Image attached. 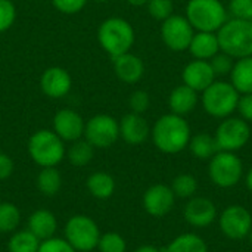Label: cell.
<instances>
[{
    "label": "cell",
    "mask_w": 252,
    "mask_h": 252,
    "mask_svg": "<svg viewBox=\"0 0 252 252\" xmlns=\"http://www.w3.org/2000/svg\"><path fill=\"white\" fill-rule=\"evenodd\" d=\"M151 137L158 151L162 154L176 155L188 148L192 133L185 117L170 112L155 121L151 128Z\"/></svg>",
    "instance_id": "1"
},
{
    "label": "cell",
    "mask_w": 252,
    "mask_h": 252,
    "mask_svg": "<svg viewBox=\"0 0 252 252\" xmlns=\"http://www.w3.org/2000/svg\"><path fill=\"white\" fill-rule=\"evenodd\" d=\"M97 41L103 52L111 58H117L131 52L136 41V32L127 19L121 16H111L100 22L97 28Z\"/></svg>",
    "instance_id": "2"
},
{
    "label": "cell",
    "mask_w": 252,
    "mask_h": 252,
    "mask_svg": "<svg viewBox=\"0 0 252 252\" xmlns=\"http://www.w3.org/2000/svg\"><path fill=\"white\" fill-rule=\"evenodd\" d=\"M220 50L233 59L252 56V21L230 18L217 31Z\"/></svg>",
    "instance_id": "3"
},
{
    "label": "cell",
    "mask_w": 252,
    "mask_h": 252,
    "mask_svg": "<svg viewBox=\"0 0 252 252\" xmlns=\"http://www.w3.org/2000/svg\"><path fill=\"white\" fill-rule=\"evenodd\" d=\"M66 154L65 142L53 131L47 128L37 130L28 139V155L38 167H56Z\"/></svg>",
    "instance_id": "4"
},
{
    "label": "cell",
    "mask_w": 252,
    "mask_h": 252,
    "mask_svg": "<svg viewBox=\"0 0 252 252\" xmlns=\"http://www.w3.org/2000/svg\"><path fill=\"white\" fill-rule=\"evenodd\" d=\"M239 97L241 94L232 83L216 80L201 93V105L210 117L224 120L238 109Z\"/></svg>",
    "instance_id": "5"
},
{
    "label": "cell",
    "mask_w": 252,
    "mask_h": 252,
    "mask_svg": "<svg viewBox=\"0 0 252 252\" xmlns=\"http://www.w3.org/2000/svg\"><path fill=\"white\" fill-rule=\"evenodd\" d=\"M185 16L195 31L217 32L229 19V12L220 0H189Z\"/></svg>",
    "instance_id": "6"
},
{
    "label": "cell",
    "mask_w": 252,
    "mask_h": 252,
    "mask_svg": "<svg viewBox=\"0 0 252 252\" xmlns=\"http://www.w3.org/2000/svg\"><path fill=\"white\" fill-rule=\"evenodd\" d=\"M208 176L214 186L230 189L241 183L244 177V164L236 152L219 151L208 164Z\"/></svg>",
    "instance_id": "7"
},
{
    "label": "cell",
    "mask_w": 252,
    "mask_h": 252,
    "mask_svg": "<svg viewBox=\"0 0 252 252\" xmlns=\"http://www.w3.org/2000/svg\"><path fill=\"white\" fill-rule=\"evenodd\" d=\"M65 239L77 252H92L97 248L100 230L96 221L84 214H77L65 223Z\"/></svg>",
    "instance_id": "8"
},
{
    "label": "cell",
    "mask_w": 252,
    "mask_h": 252,
    "mask_svg": "<svg viewBox=\"0 0 252 252\" xmlns=\"http://www.w3.org/2000/svg\"><path fill=\"white\" fill-rule=\"evenodd\" d=\"M214 137L220 151L238 152L245 148L251 139L250 123L241 117H227L219 124Z\"/></svg>",
    "instance_id": "9"
},
{
    "label": "cell",
    "mask_w": 252,
    "mask_h": 252,
    "mask_svg": "<svg viewBox=\"0 0 252 252\" xmlns=\"http://www.w3.org/2000/svg\"><path fill=\"white\" fill-rule=\"evenodd\" d=\"M84 139L94 149L111 148L120 139V124L108 114H97L86 123Z\"/></svg>",
    "instance_id": "10"
},
{
    "label": "cell",
    "mask_w": 252,
    "mask_h": 252,
    "mask_svg": "<svg viewBox=\"0 0 252 252\" xmlns=\"http://www.w3.org/2000/svg\"><path fill=\"white\" fill-rule=\"evenodd\" d=\"M219 226L221 233L232 241H242L248 238L252 230L251 213L242 205H229L219 217Z\"/></svg>",
    "instance_id": "11"
},
{
    "label": "cell",
    "mask_w": 252,
    "mask_h": 252,
    "mask_svg": "<svg viewBox=\"0 0 252 252\" xmlns=\"http://www.w3.org/2000/svg\"><path fill=\"white\" fill-rule=\"evenodd\" d=\"M193 34V27L190 25L188 18L182 15L173 13L161 24V38L164 44L173 52L188 50Z\"/></svg>",
    "instance_id": "12"
},
{
    "label": "cell",
    "mask_w": 252,
    "mask_h": 252,
    "mask_svg": "<svg viewBox=\"0 0 252 252\" xmlns=\"http://www.w3.org/2000/svg\"><path fill=\"white\" fill-rule=\"evenodd\" d=\"M142 202H143L145 211L149 216L161 219V217H165L174 208L176 195L170 186L157 183L146 189V192L143 193Z\"/></svg>",
    "instance_id": "13"
},
{
    "label": "cell",
    "mask_w": 252,
    "mask_h": 252,
    "mask_svg": "<svg viewBox=\"0 0 252 252\" xmlns=\"http://www.w3.org/2000/svg\"><path fill=\"white\" fill-rule=\"evenodd\" d=\"M52 130L63 140V142H75L84 137L86 121L83 117L69 108L59 109L52 121Z\"/></svg>",
    "instance_id": "14"
},
{
    "label": "cell",
    "mask_w": 252,
    "mask_h": 252,
    "mask_svg": "<svg viewBox=\"0 0 252 252\" xmlns=\"http://www.w3.org/2000/svg\"><path fill=\"white\" fill-rule=\"evenodd\" d=\"M183 217L192 227H208L217 220V207L208 198L193 196L185 205Z\"/></svg>",
    "instance_id": "15"
},
{
    "label": "cell",
    "mask_w": 252,
    "mask_h": 252,
    "mask_svg": "<svg viewBox=\"0 0 252 252\" xmlns=\"http://www.w3.org/2000/svg\"><path fill=\"white\" fill-rule=\"evenodd\" d=\"M40 89L50 99H62L72 89V77L62 66L46 68L40 77Z\"/></svg>",
    "instance_id": "16"
},
{
    "label": "cell",
    "mask_w": 252,
    "mask_h": 252,
    "mask_svg": "<svg viewBox=\"0 0 252 252\" xmlns=\"http://www.w3.org/2000/svg\"><path fill=\"white\" fill-rule=\"evenodd\" d=\"M216 74L211 68L210 61H201L193 59L190 61L182 72L183 84L193 89L198 93H202L208 86H211L216 81Z\"/></svg>",
    "instance_id": "17"
},
{
    "label": "cell",
    "mask_w": 252,
    "mask_h": 252,
    "mask_svg": "<svg viewBox=\"0 0 252 252\" xmlns=\"http://www.w3.org/2000/svg\"><path fill=\"white\" fill-rule=\"evenodd\" d=\"M120 137L127 145H142L151 136V127L142 114L128 112L120 120Z\"/></svg>",
    "instance_id": "18"
},
{
    "label": "cell",
    "mask_w": 252,
    "mask_h": 252,
    "mask_svg": "<svg viewBox=\"0 0 252 252\" xmlns=\"http://www.w3.org/2000/svg\"><path fill=\"white\" fill-rule=\"evenodd\" d=\"M112 66L118 80L126 84H136L145 74V63L142 58L131 52L112 58Z\"/></svg>",
    "instance_id": "19"
},
{
    "label": "cell",
    "mask_w": 252,
    "mask_h": 252,
    "mask_svg": "<svg viewBox=\"0 0 252 252\" xmlns=\"http://www.w3.org/2000/svg\"><path fill=\"white\" fill-rule=\"evenodd\" d=\"M199 102V93L186 84H180L174 87L168 96V108L170 112L176 115H188L190 114Z\"/></svg>",
    "instance_id": "20"
},
{
    "label": "cell",
    "mask_w": 252,
    "mask_h": 252,
    "mask_svg": "<svg viewBox=\"0 0 252 252\" xmlns=\"http://www.w3.org/2000/svg\"><path fill=\"white\" fill-rule=\"evenodd\" d=\"M188 50L190 52V55L195 59L210 61L220 52V43H219L217 32L195 31Z\"/></svg>",
    "instance_id": "21"
},
{
    "label": "cell",
    "mask_w": 252,
    "mask_h": 252,
    "mask_svg": "<svg viewBox=\"0 0 252 252\" xmlns=\"http://www.w3.org/2000/svg\"><path fill=\"white\" fill-rule=\"evenodd\" d=\"M34 236L40 241H46L53 238L58 230V220L56 216L49 210H37L28 217V227Z\"/></svg>",
    "instance_id": "22"
},
{
    "label": "cell",
    "mask_w": 252,
    "mask_h": 252,
    "mask_svg": "<svg viewBox=\"0 0 252 252\" xmlns=\"http://www.w3.org/2000/svg\"><path fill=\"white\" fill-rule=\"evenodd\" d=\"M229 75L232 86L239 94L252 93V56L236 59Z\"/></svg>",
    "instance_id": "23"
},
{
    "label": "cell",
    "mask_w": 252,
    "mask_h": 252,
    "mask_svg": "<svg viewBox=\"0 0 252 252\" xmlns=\"http://www.w3.org/2000/svg\"><path fill=\"white\" fill-rule=\"evenodd\" d=\"M89 193L96 199H109L115 192V180L105 171H96L87 177L86 182Z\"/></svg>",
    "instance_id": "24"
},
{
    "label": "cell",
    "mask_w": 252,
    "mask_h": 252,
    "mask_svg": "<svg viewBox=\"0 0 252 252\" xmlns=\"http://www.w3.org/2000/svg\"><path fill=\"white\" fill-rule=\"evenodd\" d=\"M188 148L190 154L201 161H207V159L210 161L220 151L214 134H210V133H198L192 136Z\"/></svg>",
    "instance_id": "25"
},
{
    "label": "cell",
    "mask_w": 252,
    "mask_h": 252,
    "mask_svg": "<svg viewBox=\"0 0 252 252\" xmlns=\"http://www.w3.org/2000/svg\"><path fill=\"white\" fill-rule=\"evenodd\" d=\"M162 252H208V245L199 235L183 233L174 238Z\"/></svg>",
    "instance_id": "26"
},
{
    "label": "cell",
    "mask_w": 252,
    "mask_h": 252,
    "mask_svg": "<svg viewBox=\"0 0 252 252\" xmlns=\"http://www.w3.org/2000/svg\"><path fill=\"white\" fill-rule=\"evenodd\" d=\"M37 189L44 196H55L62 188V176L56 167H44L37 176Z\"/></svg>",
    "instance_id": "27"
},
{
    "label": "cell",
    "mask_w": 252,
    "mask_h": 252,
    "mask_svg": "<svg viewBox=\"0 0 252 252\" xmlns=\"http://www.w3.org/2000/svg\"><path fill=\"white\" fill-rule=\"evenodd\" d=\"M65 157L74 167H86L92 162L94 157V148L83 137L75 142H71V146L66 149Z\"/></svg>",
    "instance_id": "28"
},
{
    "label": "cell",
    "mask_w": 252,
    "mask_h": 252,
    "mask_svg": "<svg viewBox=\"0 0 252 252\" xmlns=\"http://www.w3.org/2000/svg\"><path fill=\"white\" fill-rule=\"evenodd\" d=\"M40 239L34 236L28 229L15 230L7 242V252H37L40 247Z\"/></svg>",
    "instance_id": "29"
},
{
    "label": "cell",
    "mask_w": 252,
    "mask_h": 252,
    "mask_svg": "<svg viewBox=\"0 0 252 252\" xmlns=\"http://www.w3.org/2000/svg\"><path fill=\"white\" fill-rule=\"evenodd\" d=\"M21 223V213L12 202H0V233H13Z\"/></svg>",
    "instance_id": "30"
},
{
    "label": "cell",
    "mask_w": 252,
    "mask_h": 252,
    "mask_svg": "<svg viewBox=\"0 0 252 252\" xmlns=\"http://www.w3.org/2000/svg\"><path fill=\"white\" fill-rule=\"evenodd\" d=\"M170 188L174 192L176 198L190 199L198 192V180L195 179V176L183 173V174H179V176L174 177Z\"/></svg>",
    "instance_id": "31"
},
{
    "label": "cell",
    "mask_w": 252,
    "mask_h": 252,
    "mask_svg": "<svg viewBox=\"0 0 252 252\" xmlns=\"http://www.w3.org/2000/svg\"><path fill=\"white\" fill-rule=\"evenodd\" d=\"M99 252H126L127 251V242L126 239L117 233V232H108L100 235L97 242Z\"/></svg>",
    "instance_id": "32"
},
{
    "label": "cell",
    "mask_w": 252,
    "mask_h": 252,
    "mask_svg": "<svg viewBox=\"0 0 252 252\" xmlns=\"http://www.w3.org/2000/svg\"><path fill=\"white\" fill-rule=\"evenodd\" d=\"M146 7H148V13L154 19L162 22L173 15L174 3L173 0H149L146 3Z\"/></svg>",
    "instance_id": "33"
},
{
    "label": "cell",
    "mask_w": 252,
    "mask_h": 252,
    "mask_svg": "<svg viewBox=\"0 0 252 252\" xmlns=\"http://www.w3.org/2000/svg\"><path fill=\"white\" fill-rule=\"evenodd\" d=\"M235 61L236 59H233L230 55L220 50L214 58L210 59V63H211V68H213L216 77H224V75H229L232 72Z\"/></svg>",
    "instance_id": "34"
},
{
    "label": "cell",
    "mask_w": 252,
    "mask_h": 252,
    "mask_svg": "<svg viewBox=\"0 0 252 252\" xmlns=\"http://www.w3.org/2000/svg\"><path fill=\"white\" fill-rule=\"evenodd\" d=\"M16 19V6L12 0H0V32L7 31Z\"/></svg>",
    "instance_id": "35"
},
{
    "label": "cell",
    "mask_w": 252,
    "mask_h": 252,
    "mask_svg": "<svg viewBox=\"0 0 252 252\" xmlns=\"http://www.w3.org/2000/svg\"><path fill=\"white\" fill-rule=\"evenodd\" d=\"M128 106H130L131 112L143 115L151 106V97H149L148 92H145V90L133 92L128 97Z\"/></svg>",
    "instance_id": "36"
},
{
    "label": "cell",
    "mask_w": 252,
    "mask_h": 252,
    "mask_svg": "<svg viewBox=\"0 0 252 252\" xmlns=\"http://www.w3.org/2000/svg\"><path fill=\"white\" fill-rule=\"evenodd\" d=\"M227 12L232 18L252 21V0H230Z\"/></svg>",
    "instance_id": "37"
},
{
    "label": "cell",
    "mask_w": 252,
    "mask_h": 252,
    "mask_svg": "<svg viewBox=\"0 0 252 252\" xmlns=\"http://www.w3.org/2000/svg\"><path fill=\"white\" fill-rule=\"evenodd\" d=\"M37 252H77L65 238H49L46 241L40 242L38 251Z\"/></svg>",
    "instance_id": "38"
},
{
    "label": "cell",
    "mask_w": 252,
    "mask_h": 252,
    "mask_svg": "<svg viewBox=\"0 0 252 252\" xmlns=\"http://www.w3.org/2000/svg\"><path fill=\"white\" fill-rule=\"evenodd\" d=\"M89 0H52L56 10L63 15H75L84 9Z\"/></svg>",
    "instance_id": "39"
},
{
    "label": "cell",
    "mask_w": 252,
    "mask_h": 252,
    "mask_svg": "<svg viewBox=\"0 0 252 252\" xmlns=\"http://www.w3.org/2000/svg\"><path fill=\"white\" fill-rule=\"evenodd\" d=\"M236 111L239 112L242 120H245L247 123H252V93L241 94Z\"/></svg>",
    "instance_id": "40"
},
{
    "label": "cell",
    "mask_w": 252,
    "mask_h": 252,
    "mask_svg": "<svg viewBox=\"0 0 252 252\" xmlns=\"http://www.w3.org/2000/svg\"><path fill=\"white\" fill-rule=\"evenodd\" d=\"M13 170H15L13 159L6 152H0V182L9 179L13 174Z\"/></svg>",
    "instance_id": "41"
},
{
    "label": "cell",
    "mask_w": 252,
    "mask_h": 252,
    "mask_svg": "<svg viewBox=\"0 0 252 252\" xmlns=\"http://www.w3.org/2000/svg\"><path fill=\"white\" fill-rule=\"evenodd\" d=\"M134 252H162V250H159L157 247H152V245H142Z\"/></svg>",
    "instance_id": "42"
},
{
    "label": "cell",
    "mask_w": 252,
    "mask_h": 252,
    "mask_svg": "<svg viewBox=\"0 0 252 252\" xmlns=\"http://www.w3.org/2000/svg\"><path fill=\"white\" fill-rule=\"evenodd\" d=\"M245 185H247V189L252 193V167L248 170V173L245 176Z\"/></svg>",
    "instance_id": "43"
},
{
    "label": "cell",
    "mask_w": 252,
    "mask_h": 252,
    "mask_svg": "<svg viewBox=\"0 0 252 252\" xmlns=\"http://www.w3.org/2000/svg\"><path fill=\"white\" fill-rule=\"evenodd\" d=\"M128 4H131V6H134V7H140V6H146V3L149 1V0H126Z\"/></svg>",
    "instance_id": "44"
},
{
    "label": "cell",
    "mask_w": 252,
    "mask_h": 252,
    "mask_svg": "<svg viewBox=\"0 0 252 252\" xmlns=\"http://www.w3.org/2000/svg\"><path fill=\"white\" fill-rule=\"evenodd\" d=\"M248 241H250V245L252 247V230L250 232V235H248Z\"/></svg>",
    "instance_id": "45"
},
{
    "label": "cell",
    "mask_w": 252,
    "mask_h": 252,
    "mask_svg": "<svg viewBox=\"0 0 252 252\" xmlns=\"http://www.w3.org/2000/svg\"><path fill=\"white\" fill-rule=\"evenodd\" d=\"M93 1H96V3H106V1H109V0H93Z\"/></svg>",
    "instance_id": "46"
}]
</instances>
